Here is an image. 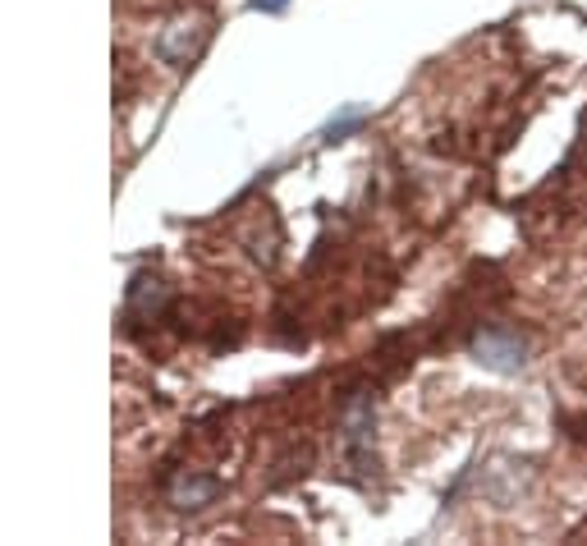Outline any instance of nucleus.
<instances>
[{
  "mask_svg": "<svg viewBox=\"0 0 587 546\" xmlns=\"http://www.w3.org/2000/svg\"><path fill=\"white\" fill-rule=\"evenodd\" d=\"M354 129H363V115H344L340 125L326 129V143H335V138H344V134H354Z\"/></svg>",
  "mask_w": 587,
  "mask_h": 546,
  "instance_id": "nucleus-4",
  "label": "nucleus"
},
{
  "mask_svg": "<svg viewBox=\"0 0 587 546\" xmlns=\"http://www.w3.org/2000/svg\"><path fill=\"white\" fill-rule=\"evenodd\" d=\"M468 354H473L478 368L487 372H500V377H515L528 368V340L515 331V326H482L468 344Z\"/></svg>",
  "mask_w": 587,
  "mask_h": 546,
  "instance_id": "nucleus-1",
  "label": "nucleus"
},
{
  "mask_svg": "<svg viewBox=\"0 0 587 546\" xmlns=\"http://www.w3.org/2000/svg\"><path fill=\"white\" fill-rule=\"evenodd\" d=\"M162 303H166L162 281H138V285H134V312H156Z\"/></svg>",
  "mask_w": 587,
  "mask_h": 546,
  "instance_id": "nucleus-3",
  "label": "nucleus"
},
{
  "mask_svg": "<svg viewBox=\"0 0 587 546\" xmlns=\"http://www.w3.org/2000/svg\"><path fill=\"white\" fill-rule=\"evenodd\" d=\"M175 505L179 510H203V505H212L216 496H221V478H203V474H184L179 482H175Z\"/></svg>",
  "mask_w": 587,
  "mask_h": 546,
  "instance_id": "nucleus-2",
  "label": "nucleus"
},
{
  "mask_svg": "<svg viewBox=\"0 0 587 546\" xmlns=\"http://www.w3.org/2000/svg\"><path fill=\"white\" fill-rule=\"evenodd\" d=\"M290 6V0H253V10H262V14H281Z\"/></svg>",
  "mask_w": 587,
  "mask_h": 546,
  "instance_id": "nucleus-5",
  "label": "nucleus"
}]
</instances>
